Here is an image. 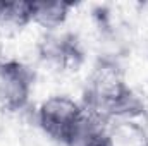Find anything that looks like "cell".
<instances>
[{"label": "cell", "instance_id": "5b68a950", "mask_svg": "<svg viewBox=\"0 0 148 146\" xmlns=\"http://www.w3.org/2000/svg\"><path fill=\"white\" fill-rule=\"evenodd\" d=\"M33 23V2H0V36L23 31Z\"/></svg>", "mask_w": 148, "mask_h": 146}, {"label": "cell", "instance_id": "ba28073f", "mask_svg": "<svg viewBox=\"0 0 148 146\" xmlns=\"http://www.w3.org/2000/svg\"><path fill=\"white\" fill-rule=\"evenodd\" d=\"M3 60V45H2V40H0V62Z\"/></svg>", "mask_w": 148, "mask_h": 146}, {"label": "cell", "instance_id": "52a82bcc", "mask_svg": "<svg viewBox=\"0 0 148 146\" xmlns=\"http://www.w3.org/2000/svg\"><path fill=\"white\" fill-rule=\"evenodd\" d=\"M71 146H114L110 131L107 129V124L95 119L86 112V117L79 127L77 136L74 138Z\"/></svg>", "mask_w": 148, "mask_h": 146}, {"label": "cell", "instance_id": "277c9868", "mask_svg": "<svg viewBox=\"0 0 148 146\" xmlns=\"http://www.w3.org/2000/svg\"><path fill=\"white\" fill-rule=\"evenodd\" d=\"M35 86V72L21 60L9 59L0 62V108L21 112L28 107Z\"/></svg>", "mask_w": 148, "mask_h": 146}, {"label": "cell", "instance_id": "6da1fadb", "mask_svg": "<svg viewBox=\"0 0 148 146\" xmlns=\"http://www.w3.org/2000/svg\"><path fill=\"white\" fill-rule=\"evenodd\" d=\"M81 105L103 124L133 120L147 113L145 102L126 83L124 69L107 57L98 59L93 65L83 89Z\"/></svg>", "mask_w": 148, "mask_h": 146}, {"label": "cell", "instance_id": "7a4b0ae2", "mask_svg": "<svg viewBox=\"0 0 148 146\" xmlns=\"http://www.w3.org/2000/svg\"><path fill=\"white\" fill-rule=\"evenodd\" d=\"M36 117L38 126L52 141L71 146L86 117V110L66 95H55L40 105Z\"/></svg>", "mask_w": 148, "mask_h": 146}, {"label": "cell", "instance_id": "8992f818", "mask_svg": "<svg viewBox=\"0 0 148 146\" xmlns=\"http://www.w3.org/2000/svg\"><path fill=\"white\" fill-rule=\"evenodd\" d=\"M76 7L74 2H33V23L40 24L47 31L59 29Z\"/></svg>", "mask_w": 148, "mask_h": 146}, {"label": "cell", "instance_id": "3957f363", "mask_svg": "<svg viewBox=\"0 0 148 146\" xmlns=\"http://www.w3.org/2000/svg\"><path fill=\"white\" fill-rule=\"evenodd\" d=\"M38 59L55 71H77L84 64V48L73 31H47L38 40Z\"/></svg>", "mask_w": 148, "mask_h": 146}]
</instances>
